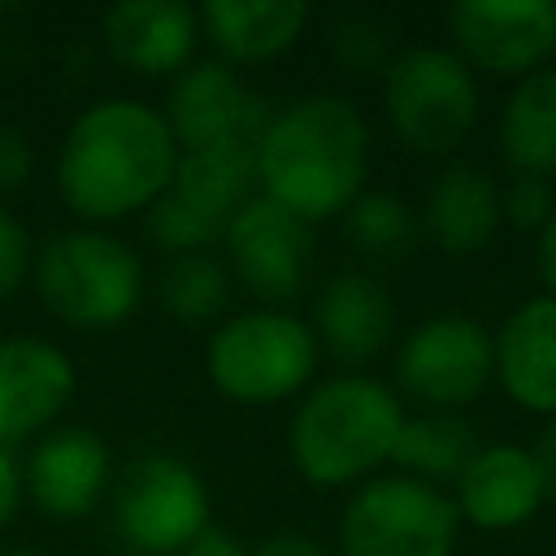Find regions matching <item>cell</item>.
I'll list each match as a JSON object with an SVG mask.
<instances>
[{"instance_id":"3","label":"cell","mask_w":556,"mask_h":556,"mask_svg":"<svg viewBox=\"0 0 556 556\" xmlns=\"http://www.w3.org/2000/svg\"><path fill=\"white\" fill-rule=\"evenodd\" d=\"M404 417L400 395L369 374H334L313 382L287 426L291 465L321 491L369 482L391 460Z\"/></svg>"},{"instance_id":"11","label":"cell","mask_w":556,"mask_h":556,"mask_svg":"<svg viewBox=\"0 0 556 556\" xmlns=\"http://www.w3.org/2000/svg\"><path fill=\"white\" fill-rule=\"evenodd\" d=\"M165 122L182 152L191 148H256L269 126L265 100L226 61H191L174 74L165 96Z\"/></svg>"},{"instance_id":"21","label":"cell","mask_w":556,"mask_h":556,"mask_svg":"<svg viewBox=\"0 0 556 556\" xmlns=\"http://www.w3.org/2000/svg\"><path fill=\"white\" fill-rule=\"evenodd\" d=\"M495 139L513 174H556V65L513 83L495 122Z\"/></svg>"},{"instance_id":"16","label":"cell","mask_w":556,"mask_h":556,"mask_svg":"<svg viewBox=\"0 0 556 556\" xmlns=\"http://www.w3.org/2000/svg\"><path fill=\"white\" fill-rule=\"evenodd\" d=\"M104 48L135 74L161 78L191 65L200 39V13L182 0H117L100 17Z\"/></svg>"},{"instance_id":"1","label":"cell","mask_w":556,"mask_h":556,"mask_svg":"<svg viewBox=\"0 0 556 556\" xmlns=\"http://www.w3.org/2000/svg\"><path fill=\"white\" fill-rule=\"evenodd\" d=\"M178 139L161 109L109 96L87 104L56 148V191L87 226L148 213L174 182Z\"/></svg>"},{"instance_id":"12","label":"cell","mask_w":556,"mask_h":556,"mask_svg":"<svg viewBox=\"0 0 556 556\" xmlns=\"http://www.w3.org/2000/svg\"><path fill=\"white\" fill-rule=\"evenodd\" d=\"M222 248H226L230 278L243 291H252L265 308H278L304 287V269L313 256V230L291 208L256 191L226 222Z\"/></svg>"},{"instance_id":"15","label":"cell","mask_w":556,"mask_h":556,"mask_svg":"<svg viewBox=\"0 0 556 556\" xmlns=\"http://www.w3.org/2000/svg\"><path fill=\"white\" fill-rule=\"evenodd\" d=\"M26 495L39 504V513L56 521H78L96 513L104 486H109V447L96 430L83 426H56L39 434L22 465Z\"/></svg>"},{"instance_id":"9","label":"cell","mask_w":556,"mask_h":556,"mask_svg":"<svg viewBox=\"0 0 556 556\" xmlns=\"http://www.w3.org/2000/svg\"><path fill=\"white\" fill-rule=\"evenodd\" d=\"M495 378V339L465 313H434L417 321L395 352V382L426 413H456L473 404Z\"/></svg>"},{"instance_id":"25","label":"cell","mask_w":556,"mask_h":556,"mask_svg":"<svg viewBox=\"0 0 556 556\" xmlns=\"http://www.w3.org/2000/svg\"><path fill=\"white\" fill-rule=\"evenodd\" d=\"M343 230L348 239L378 261H395L408 256L421 230V217L413 213V204L395 191H361L352 200V208L343 213Z\"/></svg>"},{"instance_id":"13","label":"cell","mask_w":556,"mask_h":556,"mask_svg":"<svg viewBox=\"0 0 556 556\" xmlns=\"http://www.w3.org/2000/svg\"><path fill=\"white\" fill-rule=\"evenodd\" d=\"M78 387L74 361L39 334L0 339V447L48 434Z\"/></svg>"},{"instance_id":"27","label":"cell","mask_w":556,"mask_h":556,"mask_svg":"<svg viewBox=\"0 0 556 556\" xmlns=\"http://www.w3.org/2000/svg\"><path fill=\"white\" fill-rule=\"evenodd\" d=\"M330 48H334V56H339L348 70H356V74H365V70H387V65H391L387 26H382L378 17H369V13H348V17H339L334 30H330Z\"/></svg>"},{"instance_id":"32","label":"cell","mask_w":556,"mask_h":556,"mask_svg":"<svg viewBox=\"0 0 556 556\" xmlns=\"http://www.w3.org/2000/svg\"><path fill=\"white\" fill-rule=\"evenodd\" d=\"M178 556H248V547L230 534V530H222V526H208V530H200Z\"/></svg>"},{"instance_id":"5","label":"cell","mask_w":556,"mask_h":556,"mask_svg":"<svg viewBox=\"0 0 556 556\" xmlns=\"http://www.w3.org/2000/svg\"><path fill=\"white\" fill-rule=\"evenodd\" d=\"M317 348L304 317L261 304L217 321L204 348V374L235 404H278L308 391Z\"/></svg>"},{"instance_id":"26","label":"cell","mask_w":556,"mask_h":556,"mask_svg":"<svg viewBox=\"0 0 556 556\" xmlns=\"http://www.w3.org/2000/svg\"><path fill=\"white\" fill-rule=\"evenodd\" d=\"M148 235L161 252L169 256H195V252H208L213 243H222L226 226L204 217L200 208L182 204L174 191H165L152 208H148Z\"/></svg>"},{"instance_id":"8","label":"cell","mask_w":556,"mask_h":556,"mask_svg":"<svg viewBox=\"0 0 556 556\" xmlns=\"http://www.w3.org/2000/svg\"><path fill=\"white\" fill-rule=\"evenodd\" d=\"M113 526L139 556H178L213 526V500L187 460L148 452L130 460L113 486Z\"/></svg>"},{"instance_id":"4","label":"cell","mask_w":556,"mask_h":556,"mask_svg":"<svg viewBox=\"0 0 556 556\" xmlns=\"http://www.w3.org/2000/svg\"><path fill=\"white\" fill-rule=\"evenodd\" d=\"M35 291L43 308L65 326L109 330L139 308L143 261L126 239L100 226H70L39 243Z\"/></svg>"},{"instance_id":"2","label":"cell","mask_w":556,"mask_h":556,"mask_svg":"<svg viewBox=\"0 0 556 556\" xmlns=\"http://www.w3.org/2000/svg\"><path fill=\"white\" fill-rule=\"evenodd\" d=\"M369 174V122L334 91H313L278 109L256 139V187L300 222L352 208Z\"/></svg>"},{"instance_id":"23","label":"cell","mask_w":556,"mask_h":556,"mask_svg":"<svg viewBox=\"0 0 556 556\" xmlns=\"http://www.w3.org/2000/svg\"><path fill=\"white\" fill-rule=\"evenodd\" d=\"M473 452H478V434H473V426L465 417H456V413H421V417H404L395 452H391V465L404 478L443 486V482L460 478V469L469 465Z\"/></svg>"},{"instance_id":"24","label":"cell","mask_w":556,"mask_h":556,"mask_svg":"<svg viewBox=\"0 0 556 556\" xmlns=\"http://www.w3.org/2000/svg\"><path fill=\"white\" fill-rule=\"evenodd\" d=\"M230 269L226 261H217L213 252H195V256H169L161 278H156V300L161 308L182 321V326H204L213 317L226 313L230 304Z\"/></svg>"},{"instance_id":"7","label":"cell","mask_w":556,"mask_h":556,"mask_svg":"<svg viewBox=\"0 0 556 556\" xmlns=\"http://www.w3.org/2000/svg\"><path fill=\"white\" fill-rule=\"evenodd\" d=\"M460 513L443 486L378 473L348 495L339 556H452Z\"/></svg>"},{"instance_id":"30","label":"cell","mask_w":556,"mask_h":556,"mask_svg":"<svg viewBox=\"0 0 556 556\" xmlns=\"http://www.w3.org/2000/svg\"><path fill=\"white\" fill-rule=\"evenodd\" d=\"M35 169V148L17 126H0V195L26 187Z\"/></svg>"},{"instance_id":"20","label":"cell","mask_w":556,"mask_h":556,"mask_svg":"<svg viewBox=\"0 0 556 556\" xmlns=\"http://www.w3.org/2000/svg\"><path fill=\"white\" fill-rule=\"evenodd\" d=\"M200 35L226 65H261L282 56L308 26L304 0H208L195 9Z\"/></svg>"},{"instance_id":"36","label":"cell","mask_w":556,"mask_h":556,"mask_svg":"<svg viewBox=\"0 0 556 556\" xmlns=\"http://www.w3.org/2000/svg\"><path fill=\"white\" fill-rule=\"evenodd\" d=\"M0 556H48V552H39V547H4Z\"/></svg>"},{"instance_id":"29","label":"cell","mask_w":556,"mask_h":556,"mask_svg":"<svg viewBox=\"0 0 556 556\" xmlns=\"http://www.w3.org/2000/svg\"><path fill=\"white\" fill-rule=\"evenodd\" d=\"M30 274H35V243L26 226L9 208H0V300H9Z\"/></svg>"},{"instance_id":"14","label":"cell","mask_w":556,"mask_h":556,"mask_svg":"<svg viewBox=\"0 0 556 556\" xmlns=\"http://www.w3.org/2000/svg\"><path fill=\"white\" fill-rule=\"evenodd\" d=\"M447 495L460 521L491 534L521 530L547 504L539 465L521 443H478V452L469 456V465L460 469Z\"/></svg>"},{"instance_id":"33","label":"cell","mask_w":556,"mask_h":556,"mask_svg":"<svg viewBox=\"0 0 556 556\" xmlns=\"http://www.w3.org/2000/svg\"><path fill=\"white\" fill-rule=\"evenodd\" d=\"M530 456H534V465H539V478H543L547 500H556V417L543 421V430H539L534 443H530Z\"/></svg>"},{"instance_id":"18","label":"cell","mask_w":556,"mask_h":556,"mask_svg":"<svg viewBox=\"0 0 556 556\" xmlns=\"http://www.w3.org/2000/svg\"><path fill=\"white\" fill-rule=\"evenodd\" d=\"M313 334L317 343L343 361V365H365L374 361L391 334H395V300L382 282H374L361 269H339L321 282L317 304H313Z\"/></svg>"},{"instance_id":"34","label":"cell","mask_w":556,"mask_h":556,"mask_svg":"<svg viewBox=\"0 0 556 556\" xmlns=\"http://www.w3.org/2000/svg\"><path fill=\"white\" fill-rule=\"evenodd\" d=\"M248 556H330V552L308 534H269Z\"/></svg>"},{"instance_id":"28","label":"cell","mask_w":556,"mask_h":556,"mask_svg":"<svg viewBox=\"0 0 556 556\" xmlns=\"http://www.w3.org/2000/svg\"><path fill=\"white\" fill-rule=\"evenodd\" d=\"M500 204H504V222L517 226V230H543L547 217L556 213V191H552V178H534V174H513V182L500 191Z\"/></svg>"},{"instance_id":"31","label":"cell","mask_w":556,"mask_h":556,"mask_svg":"<svg viewBox=\"0 0 556 556\" xmlns=\"http://www.w3.org/2000/svg\"><path fill=\"white\" fill-rule=\"evenodd\" d=\"M26 495V482H22V460L13 456V447H0V530L17 517V504Z\"/></svg>"},{"instance_id":"22","label":"cell","mask_w":556,"mask_h":556,"mask_svg":"<svg viewBox=\"0 0 556 556\" xmlns=\"http://www.w3.org/2000/svg\"><path fill=\"white\" fill-rule=\"evenodd\" d=\"M169 191L213 222H230L256 187V148H191L178 156Z\"/></svg>"},{"instance_id":"6","label":"cell","mask_w":556,"mask_h":556,"mask_svg":"<svg viewBox=\"0 0 556 556\" xmlns=\"http://www.w3.org/2000/svg\"><path fill=\"white\" fill-rule=\"evenodd\" d=\"M382 109L408 152L447 156L478 122V78L452 48L413 43L382 70Z\"/></svg>"},{"instance_id":"10","label":"cell","mask_w":556,"mask_h":556,"mask_svg":"<svg viewBox=\"0 0 556 556\" xmlns=\"http://www.w3.org/2000/svg\"><path fill=\"white\" fill-rule=\"evenodd\" d=\"M452 52L491 78H530L556 56V0H456Z\"/></svg>"},{"instance_id":"35","label":"cell","mask_w":556,"mask_h":556,"mask_svg":"<svg viewBox=\"0 0 556 556\" xmlns=\"http://www.w3.org/2000/svg\"><path fill=\"white\" fill-rule=\"evenodd\" d=\"M534 269L547 287V295H556V213L547 217V226L539 230V243H534Z\"/></svg>"},{"instance_id":"17","label":"cell","mask_w":556,"mask_h":556,"mask_svg":"<svg viewBox=\"0 0 556 556\" xmlns=\"http://www.w3.org/2000/svg\"><path fill=\"white\" fill-rule=\"evenodd\" d=\"M495 339V382L504 395L539 417H556V295L521 300Z\"/></svg>"},{"instance_id":"19","label":"cell","mask_w":556,"mask_h":556,"mask_svg":"<svg viewBox=\"0 0 556 556\" xmlns=\"http://www.w3.org/2000/svg\"><path fill=\"white\" fill-rule=\"evenodd\" d=\"M504 226V204H500V182L469 165L452 161L447 169L434 174L421 200V230L447 252V256H473L491 248V239Z\"/></svg>"}]
</instances>
